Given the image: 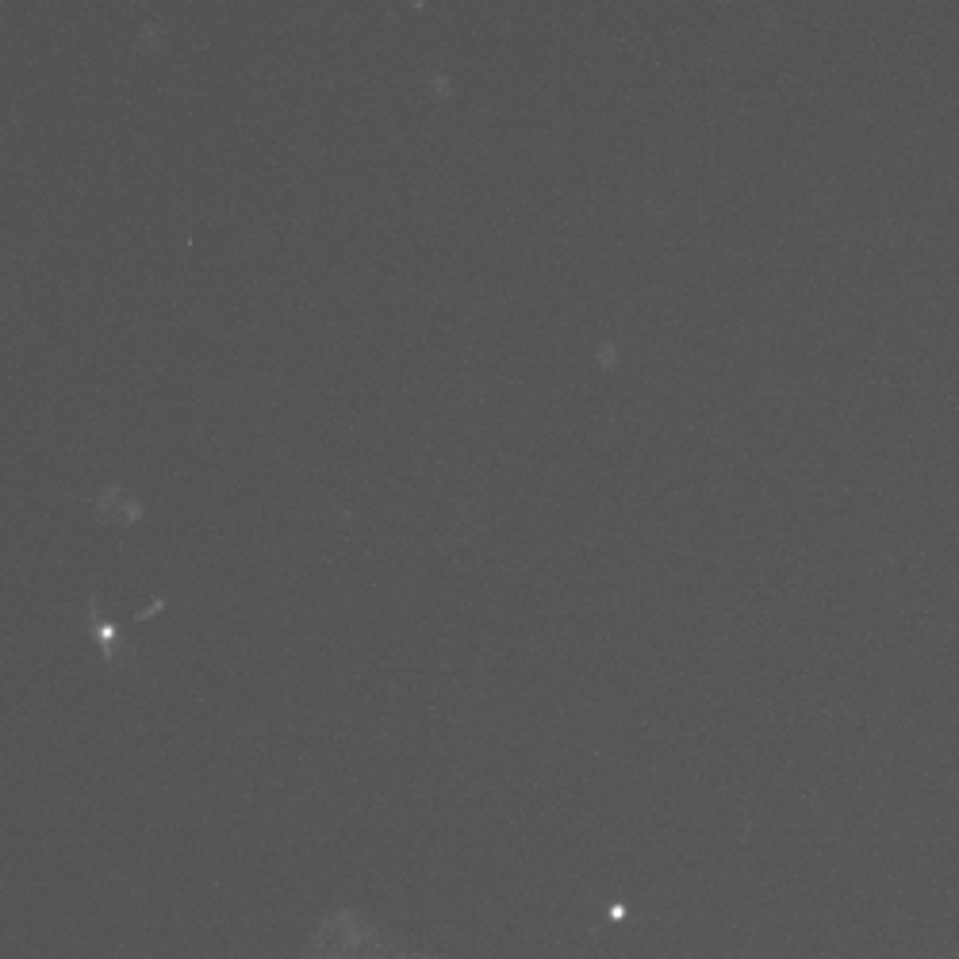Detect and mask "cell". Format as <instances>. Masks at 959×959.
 I'll list each match as a JSON object with an SVG mask.
<instances>
[{
  "label": "cell",
  "mask_w": 959,
  "mask_h": 959,
  "mask_svg": "<svg viewBox=\"0 0 959 959\" xmlns=\"http://www.w3.org/2000/svg\"><path fill=\"white\" fill-rule=\"evenodd\" d=\"M97 519L104 522V526H120V530H127V526H135V522L142 519V503L135 496H130V491H123L120 484H112V488H104L100 491V499H97Z\"/></svg>",
  "instance_id": "obj_1"
},
{
  "label": "cell",
  "mask_w": 959,
  "mask_h": 959,
  "mask_svg": "<svg viewBox=\"0 0 959 959\" xmlns=\"http://www.w3.org/2000/svg\"><path fill=\"white\" fill-rule=\"evenodd\" d=\"M85 607H89V626L97 630V637H100V652H104L108 672H123V668H127V657L120 652V634H115V622H108L104 614H100L97 587H89V599H85Z\"/></svg>",
  "instance_id": "obj_2"
}]
</instances>
